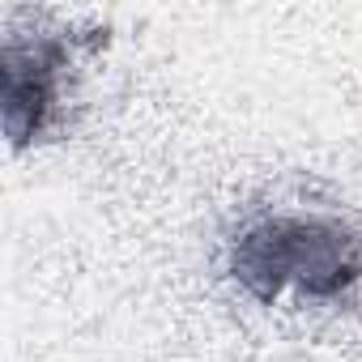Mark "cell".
Here are the masks:
<instances>
[{
    "label": "cell",
    "instance_id": "obj_2",
    "mask_svg": "<svg viewBox=\"0 0 362 362\" xmlns=\"http://www.w3.org/2000/svg\"><path fill=\"white\" fill-rule=\"evenodd\" d=\"M64 64H69V47L56 35L5 43V132L18 149L47 128L60 103Z\"/></svg>",
    "mask_w": 362,
    "mask_h": 362
},
{
    "label": "cell",
    "instance_id": "obj_1",
    "mask_svg": "<svg viewBox=\"0 0 362 362\" xmlns=\"http://www.w3.org/2000/svg\"><path fill=\"white\" fill-rule=\"evenodd\" d=\"M226 269L260 303H277L286 290L332 303L362 281V239L337 218L273 214L235 235Z\"/></svg>",
    "mask_w": 362,
    "mask_h": 362
}]
</instances>
